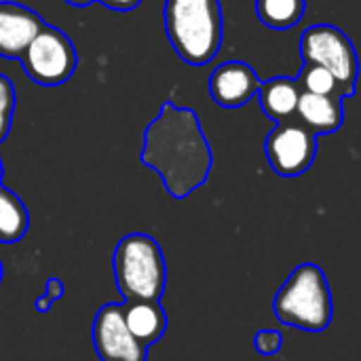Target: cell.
<instances>
[{
    "mask_svg": "<svg viewBox=\"0 0 361 361\" xmlns=\"http://www.w3.org/2000/svg\"><path fill=\"white\" fill-rule=\"evenodd\" d=\"M140 161L154 169L173 199H186L209 178L214 154L199 114L165 102L144 131Z\"/></svg>",
    "mask_w": 361,
    "mask_h": 361,
    "instance_id": "obj_1",
    "label": "cell"
},
{
    "mask_svg": "<svg viewBox=\"0 0 361 361\" xmlns=\"http://www.w3.org/2000/svg\"><path fill=\"white\" fill-rule=\"evenodd\" d=\"M222 27L220 0H165L167 38L186 63H209L220 51Z\"/></svg>",
    "mask_w": 361,
    "mask_h": 361,
    "instance_id": "obj_2",
    "label": "cell"
},
{
    "mask_svg": "<svg viewBox=\"0 0 361 361\" xmlns=\"http://www.w3.org/2000/svg\"><path fill=\"white\" fill-rule=\"evenodd\" d=\"M273 315L302 332H326L334 317L332 290L317 264L296 267L273 298Z\"/></svg>",
    "mask_w": 361,
    "mask_h": 361,
    "instance_id": "obj_3",
    "label": "cell"
},
{
    "mask_svg": "<svg viewBox=\"0 0 361 361\" xmlns=\"http://www.w3.org/2000/svg\"><path fill=\"white\" fill-rule=\"evenodd\" d=\"M118 294L125 300H161L167 288V264L157 239L146 233L123 237L112 256Z\"/></svg>",
    "mask_w": 361,
    "mask_h": 361,
    "instance_id": "obj_4",
    "label": "cell"
},
{
    "mask_svg": "<svg viewBox=\"0 0 361 361\" xmlns=\"http://www.w3.org/2000/svg\"><path fill=\"white\" fill-rule=\"evenodd\" d=\"M302 61L322 66L338 80L343 97H351L357 82V53L349 36L328 23H317L305 30L300 38Z\"/></svg>",
    "mask_w": 361,
    "mask_h": 361,
    "instance_id": "obj_5",
    "label": "cell"
},
{
    "mask_svg": "<svg viewBox=\"0 0 361 361\" xmlns=\"http://www.w3.org/2000/svg\"><path fill=\"white\" fill-rule=\"evenodd\" d=\"M19 61L34 82L42 87H57L74 74L78 55L72 40L59 27L44 23L21 53Z\"/></svg>",
    "mask_w": 361,
    "mask_h": 361,
    "instance_id": "obj_6",
    "label": "cell"
},
{
    "mask_svg": "<svg viewBox=\"0 0 361 361\" xmlns=\"http://www.w3.org/2000/svg\"><path fill=\"white\" fill-rule=\"evenodd\" d=\"M267 159L283 178L302 176L317 157V133L300 121L277 123L267 137Z\"/></svg>",
    "mask_w": 361,
    "mask_h": 361,
    "instance_id": "obj_7",
    "label": "cell"
},
{
    "mask_svg": "<svg viewBox=\"0 0 361 361\" xmlns=\"http://www.w3.org/2000/svg\"><path fill=\"white\" fill-rule=\"evenodd\" d=\"M91 336L102 361H148V347L131 336L118 302H108L95 313Z\"/></svg>",
    "mask_w": 361,
    "mask_h": 361,
    "instance_id": "obj_8",
    "label": "cell"
},
{
    "mask_svg": "<svg viewBox=\"0 0 361 361\" xmlns=\"http://www.w3.org/2000/svg\"><path fill=\"white\" fill-rule=\"evenodd\" d=\"M260 87V78L245 61H224L209 76V93L222 108L245 106Z\"/></svg>",
    "mask_w": 361,
    "mask_h": 361,
    "instance_id": "obj_9",
    "label": "cell"
},
{
    "mask_svg": "<svg viewBox=\"0 0 361 361\" xmlns=\"http://www.w3.org/2000/svg\"><path fill=\"white\" fill-rule=\"evenodd\" d=\"M42 25L36 11L17 2H0V57L19 59Z\"/></svg>",
    "mask_w": 361,
    "mask_h": 361,
    "instance_id": "obj_10",
    "label": "cell"
},
{
    "mask_svg": "<svg viewBox=\"0 0 361 361\" xmlns=\"http://www.w3.org/2000/svg\"><path fill=\"white\" fill-rule=\"evenodd\" d=\"M123 317L131 336L144 347L159 343L167 332V313L161 300H125Z\"/></svg>",
    "mask_w": 361,
    "mask_h": 361,
    "instance_id": "obj_11",
    "label": "cell"
},
{
    "mask_svg": "<svg viewBox=\"0 0 361 361\" xmlns=\"http://www.w3.org/2000/svg\"><path fill=\"white\" fill-rule=\"evenodd\" d=\"M341 95H317L300 91L296 116L315 133H334L345 118Z\"/></svg>",
    "mask_w": 361,
    "mask_h": 361,
    "instance_id": "obj_12",
    "label": "cell"
},
{
    "mask_svg": "<svg viewBox=\"0 0 361 361\" xmlns=\"http://www.w3.org/2000/svg\"><path fill=\"white\" fill-rule=\"evenodd\" d=\"M258 97H260V108L262 112L275 121H288L296 114L298 97H300V87L296 78L290 76H275L258 87Z\"/></svg>",
    "mask_w": 361,
    "mask_h": 361,
    "instance_id": "obj_13",
    "label": "cell"
},
{
    "mask_svg": "<svg viewBox=\"0 0 361 361\" xmlns=\"http://www.w3.org/2000/svg\"><path fill=\"white\" fill-rule=\"evenodd\" d=\"M30 228V214L23 201L0 184V243H15L25 237Z\"/></svg>",
    "mask_w": 361,
    "mask_h": 361,
    "instance_id": "obj_14",
    "label": "cell"
},
{
    "mask_svg": "<svg viewBox=\"0 0 361 361\" xmlns=\"http://www.w3.org/2000/svg\"><path fill=\"white\" fill-rule=\"evenodd\" d=\"M305 6V0H256V15L273 30H288L302 19Z\"/></svg>",
    "mask_w": 361,
    "mask_h": 361,
    "instance_id": "obj_15",
    "label": "cell"
},
{
    "mask_svg": "<svg viewBox=\"0 0 361 361\" xmlns=\"http://www.w3.org/2000/svg\"><path fill=\"white\" fill-rule=\"evenodd\" d=\"M296 82H298L300 91H307V93H317V95H341V97H343V91H341L338 80L332 76V72H328V70L322 68V66L302 63V70H300Z\"/></svg>",
    "mask_w": 361,
    "mask_h": 361,
    "instance_id": "obj_16",
    "label": "cell"
},
{
    "mask_svg": "<svg viewBox=\"0 0 361 361\" xmlns=\"http://www.w3.org/2000/svg\"><path fill=\"white\" fill-rule=\"evenodd\" d=\"M15 87L11 78L0 74V142L8 135L13 125V112H15Z\"/></svg>",
    "mask_w": 361,
    "mask_h": 361,
    "instance_id": "obj_17",
    "label": "cell"
},
{
    "mask_svg": "<svg viewBox=\"0 0 361 361\" xmlns=\"http://www.w3.org/2000/svg\"><path fill=\"white\" fill-rule=\"evenodd\" d=\"M281 347H283V336L279 332L264 330L254 336V349L260 355H277L281 351Z\"/></svg>",
    "mask_w": 361,
    "mask_h": 361,
    "instance_id": "obj_18",
    "label": "cell"
},
{
    "mask_svg": "<svg viewBox=\"0 0 361 361\" xmlns=\"http://www.w3.org/2000/svg\"><path fill=\"white\" fill-rule=\"evenodd\" d=\"M66 294V288H63V281L59 277H49L47 279V290H44V296L55 302V300H61Z\"/></svg>",
    "mask_w": 361,
    "mask_h": 361,
    "instance_id": "obj_19",
    "label": "cell"
},
{
    "mask_svg": "<svg viewBox=\"0 0 361 361\" xmlns=\"http://www.w3.org/2000/svg\"><path fill=\"white\" fill-rule=\"evenodd\" d=\"M97 2H102V4H106V6H110L114 11H131V8L140 6L142 0H97Z\"/></svg>",
    "mask_w": 361,
    "mask_h": 361,
    "instance_id": "obj_20",
    "label": "cell"
},
{
    "mask_svg": "<svg viewBox=\"0 0 361 361\" xmlns=\"http://www.w3.org/2000/svg\"><path fill=\"white\" fill-rule=\"evenodd\" d=\"M51 305H53V302H51L47 296H38V298L34 300V309H36L38 313H47V311L51 309Z\"/></svg>",
    "mask_w": 361,
    "mask_h": 361,
    "instance_id": "obj_21",
    "label": "cell"
},
{
    "mask_svg": "<svg viewBox=\"0 0 361 361\" xmlns=\"http://www.w3.org/2000/svg\"><path fill=\"white\" fill-rule=\"evenodd\" d=\"M68 4H72V6H87V4H91V2H95V0H66Z\"/></svg>",
    "mask_w": 361,
    "mask_h": 361,
    "instance_id": "obj_22",
    "label": "cell"
},
{
    "mask_svg": "<svg viewBox=\"0 0 361 361\" xmlns=\"http://www.w3.org/2000/svg\"><path fill=\"white\" fill-rule=\"evenodd\" d=\"M2 275H4V269H2V262H0V281H2Z\"/></svg>",
    "mask_w": 361,
    "mask_h": 361,
    "instance_id": "obj_23",
    "label": "cell"
},
{
    "mask_svg": "<svg viewBox=\"0 0 361 361\" xmlns=\"http://www.w3.org/2000/svg\"><path fill=\"white\" fill-rule=\"evenodd\" d=\"M0 182H2V161H0Z\"/></svg>",
    "mask_w": 361,
    "mask_h": 361,
    "instance_id": "obj_24",
    "label": "cell"
}]
</instances>
